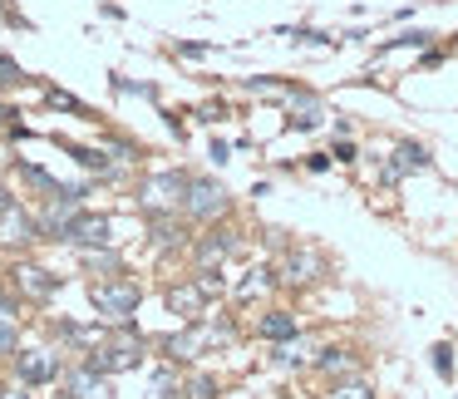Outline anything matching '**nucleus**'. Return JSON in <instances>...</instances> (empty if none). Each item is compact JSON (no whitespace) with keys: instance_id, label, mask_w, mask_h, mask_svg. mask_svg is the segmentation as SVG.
I'll use <instances>...</instances> for the list:
<instances>
[{"instance_id":"1","label":"nucleus","mask_w":458,"mask_h":399,"mask_svg":"<svg viewBox=\"0 0 458 399\" xmlns=\"http://www.w3.org/2000/svg\"><path fill=\"white\" fill-rule=\"evenodd\" d=\"M89 296H94V310H99L104 320H129L133 310H139V286H133V281H99Z\"/></svg>"},{"instance_id":"2","label":"nucleus","mask_w":458,"mask_h":399,"mask_svg":"<svg viewBox=\"0 0 458 399\" xmlns=\"http://www.w3.org/2000/svg\"><path fill=\"white\" fill-rule=\"evenodd\" d=\"M182 198H188V183H182V173H158V178L143 183V208H148V212L182 208Z\"/></svg>"},{"instance_id":"3","label":"nucleus","mask_w":458,"mask_h":399,"mask_svg":"<svg viewBox=\"0 0 458 399\" xmlns=\"http://www.w3.org/2000/svg\"><path fill=\"white\" fill-rule=\"evenodd\" d=\"M182 208H188V217H217V212L227 208V188H222V183H212V178H192Z\"/></svg>"},{"instance_id":"4","label":"nucleus","mask_w":458,"mask_h":399,"mask_svg":"<svg viewBox=\"0 0 458 399\" xmlns=\"http://www.w3.org/2000/svg\"><path fill=\"white\" fill-rule=\"evenodd\" d=\"M227 335H232L227 326H192V330H182V335L168 340V355L173 360H192L198 350H208L212 340H227Z\"/></svg>"},{"instance_id":"5","label":"nucleus","mask_w":458,"mask_h":399,"mask_svg":"<svg viewBox=\"0 0 458 399\" xmlns=\"http://www.w3.org/2000/svg\"><path fill=\"white\" fill-rule=\"evenodd\" d=\"M89 365L99 369V375H114V369H133V365H139V340H114V345L94 350Z\"/></svg>"},{"instance_id":"6","label":"nucleus","mask_w":458,"mask_h":399,"mask_svg":"<svg viewBox=\"0 0 458 399\" xmlns=\"http://www.w3.org/2000/svg\"><path fill=\"white\" fill-rule=\"evenodd\" d=\"M0 242H5V247H25V242H35V217L21 208V202H11V208L0 212Z\"/></svg>"},{"instance_id":"7","label":"nucleus","mask_w":458,"mask_h":399,"mask_svg":"<svg viewBox=\"0 0 458 399\" xmlns=\"http://www.w3.org/2000/svg\"><path fill=\"white\" fill-rule=\"evenodd\" d=\"M15 369H21L25 385H45V379L60 375V360H55L50 350H25V355L15 360Z\"/></svg>"},{"instance_id":"8","label":"nucleus","mask_w":458,"mask_h":399,"mask_svg":"<svg viewBox=\"0 0 458 399\" xmlns=\"http://www.w3.org/2000/svg\"><path fill=\"white\" fill-rule=\"evenodd\" d=\"M64 237L80 242V247H104V242H109V222H104V217H84V212H80Z\"/></svg>"},{"instance_id":"9","label":"nucleus","mask_w":458,"mask_h":399,"mask_svg":"<svg viewBox=\"0 0 458 399\" xmlns=\"http://www.w3.org/2000/svg\"><path fill=\"white\" fill-rule=\"evenodd\" d=\"M70 399H109V379L94 365H84L80 375H70Z\"/></svg>"},{"instance_id":"10","label":"nucleus","mask_w":458,"mask_h":399,"mask_svg":"<svg viewBox=\"0 0 458 399\" xmlns=\"http://www.w3.org/2000/svg\"><path fill=\"white\" fill-rule=\"evenodd\" d=\"M15 281H21V291H25V296H35V301L55 296V281L45 276L40 267H15Z\"/></svg>"},{"instance_id":"11","label":"nucleus","mask_w":458,"mask_h":399,"mask_svg":"<svg viewBox=\"0 0 458 399\" xmlns=\"http://www.w3.org/2000/svg\"><path fill=\"white\" fill-rule=\"evenodd\" d=\"M232 247H237V242H232V232H212V237L198 247V261H202V267H217V261L232 257Z\"/></svg>"},{"instance_id":"12","label":"nucleus","mask_w":458,"mask_h":399,"mask_svg":"<svg viewBox=\"0 0 458 399\" xmlns=\"http://www.w3.org/2000/svg\"><path fill=\"white\" fill-rule=\"evenodd\" d=\"M424 163H428V153H424V149H414V143H404V149L394 153V163H389V168H385V178L394 183V178H404V173L424 168Z\"/></svg>"},{"instance_id":"13","label":"nucleus","mask_w":458,"mask_h":399,"mask_svg":"<svg viewBox=\"0 0 458 399\" xmlns=\"http://www.w3.org/2000/svg\"><path fill=\"white\" fill-rule=\"evenodd\" d=\"M261 335L276 340V345L296 335V320H291V310H271V316H261Z\"/></svg>"},{"instance_id":"14","label":"nucleus","mask_w":458,"mask_h":399,"mask_svg":"<svg viewBox=\"0 0 458 399\" xmlns=\"http://www.w3.org/2000/svg\"><path fill=\"white\" fill-rule=\"evenodd\" d=\"M168 306L182 310V316H198V310H202V291L198 286H178V291H168Z\"/></svg>"},{"instance_id":"15","label":"nucleus","mask_w":458,"mask_h":399,"mask_svg":"<svg viewBox=\"0 0 458 399\" xmlns=\"http://www.w3.org/2000/svg\"><path fill=\"white\" fill-rule=\"evenodd\" d=\"M320 369H330V375H350V369H355V355H350V350H320Z\"/></svg>"},{"instance_id":"16","label":"nucleus","mask_w":458,"mask_h":399,"mask_svg":"<svg viewBox=\"0 0 458 399\" xmlns=\"http://www.w3.org/2000/svg\"><path fill=\"white\" fill-rule=\"evenodd\" d=\"M267 286H271V271H251V281H242L237 296H242V301H251L257 291H267Z\"/></svg>"},{"instance_id":"17","label":"nucleus","mask_w":458,"mask_h":399,"mask_svg":"<svg viewBox=\"0 0 458 399\" xmlns=\"http://www.w3.org/2000/svg\"><path fill=\"white\" fill-rule=\"evenodd\" d=\"M182 395H188V399H217V379H208V375H198V379H192V385H188V389H182Z\"/></svg>"},{"instance_id":"18","label":"nucleus","mask_w":458,"mask_h":399,"mask_svg":"<svg viewBox=\"0 0 458 399\" xmlns=\"http://www.w3.org/2000/svg\"><path fill=\"white\" fill-rule=\"evenodd\" d=\"M276 360H281V365H306V345H291V340H281Z\"/></svg>"},{"instance_id":"19","label":"nucleus","mask_w":458,"mask_h":399,"mask_svg":"<svg viewBox=\"0 0 458 399\" xmlns=\"http://www.w3.org/2000/svg\"><path fill=\"white\" fill-rule=\"evenodd\" d=\"M15 350V320H0V355Z\"/></svg>"},{"instance_id":"20","label":"nucleus","mask_w":458,"mask_h":399,"mask_svg":"<svg viewBox=\"0 0 458 399\" xmlns=\"http://www.w3.org/2000/svg\"><path fill=\"white\" fill-rule=\"evenodd\" d=\"M335 399H369V389L365 385H345V389H335Z\"/></svg>"},{"instance_id":"21","label":"nucleus","mask_w":458,"mask_h":399,"mask_svg":"<svg viewBox=\"0 0 458 399\" xmlns=\"http://www.w3.org/2000/svg\"><path fill=\"white\" fill-rule=\"evenodd\" d=\"M21 80V70H15V60H0V84H15Z\"/></svg>"},{"instance_id":"22","label":"nucleus","mask_w":458,"mask_h":399,"mask_svg":"<svg viewBox=\"0 0 458 399\" xmlns=\"http://www.w3.org/2000/svg\"><path fill=\"white\" fill-rule=\"evenodd\" d=\"M434 369H438V375H448V369H454V365H448V350L444 345L434 350Z\"/></svg>"},{"instance_id":"23","label":"nucleus","mask_w":458,"mask_h":399,"mask_svg":"<svg viewBox=\"0 0 458 399\" xmlns=\"http://www.w3.org/2000/svg\"><path fill=\"white\" fill-rule=\"evenodd\" d=\"M0 320H15V306H11V296L0 291Z\"/></svg>"},{"instance_id":"24","label":"nucleus","mask_w":458,"mask_h":399,"mask_svg":"<svg viewBox=\"0 0 458 399\" xmlns=\"http://www.w3.org/2000/svg\"><path fill=\"white\" fill-rule=\"evenodd\" d=\"M0 399H30V395H21V389H0Z\"/></svg>"},{"instance_id":"25","label":"nucleus","mask_w":458,"mask_h":399,"mask_svg":"<svg viewBox=\"0 0 458 399\" xmlns=\"http://www.w3.org/2000/svg\"><path fill=\"white\" fill-rule=\"evenodd\" d=\"M11 202H15V198H11V192H5V188H0V212L11 208Z\"/></svg>"},{"instance_id":"26","label":"nucleus","mask_w":458,"mask_h":399,"mask_svg":"<svg viewBox=\"0 0 458 399\" xmlns=\"http://www.w3.org/2000/svg\"><path fill=\"white\" fill-rule=\"evenodd\" d=\"M0 123H5V104H0Z\"/></svg>"}]
</instances>
